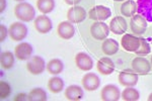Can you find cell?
I'll list each match as a JSON object with an SVG mask.
<instances>
[{"label": "cell", "mask_w": 152, "mask_h": 101, "mask_svg": "<svg viewBox=\"0 0 152 101\" xmlns=\"http://www.w3.org/2000/svg\"><path fill=\"white\" fill-rule=\"evenodd\" d=\"M14 15L19 20L23 23H29L33 19H35L36 11L35 8L28 2H19L14 7Z\"/></svg>", "instance_id": "obj_1"}, {"label": "cell", "mask_w": 152, "mask_h": 101, "mask_svg": "<svg viewBox=\"0 0 152 101\" xmlns=\"http://www.w3.org/2000/svg\"><path fill=\"white\" fill-rule=\"evenodd\" d=\"M110 28L104 21H95L90 26V34L96 41H104L110 34Z\"/></svg>", "instance_id": "obj_2"}, {"label": "cell", "mask_w": 152, "mask_h": 101, "mask_svg": "<svg viewBox=\"0 0 152 101\" xmlns=\"http://www.w3.org/2000/svg\"><path fill=\"white\" fill-rule=\"evenodd\" d=\"M9 36L12 41H20L26 38L28 36V28L23 23H13L10 24L8 28Z\"/></svg>", "instance_id": "obj_3"}, {"label": "cell", "mask_w": 152, "mask_h": 101, "mask_svg": "<svg viewBox=\"0 0 152 101\" xmlns=\"http://www.w3.org/2000/svg\"><path fill=\"white\" fill-rule=\"evenodd\" d=\"M111 15V9L104 5H95L88 11V17L94 21H104L110 18Z\"/></svg>", "instance_id": "obj_4"}, {"label": "cell", "mask_w": 152, "mask_h": 101, "mask_svg": "<svg viewBox=\"0 0 152 101\" xmlns=\"http://www.w3.org/2000/svg\"><path fill=\"white\" fill-rule=\"evenodd\" d=\"M26 69L33 75H41L46 70V63L42 57H31L26 63Z\"/></svg>", "instance_id": "obj_5"}, {"label": "cell", "mask_w": 152, "mask_h": 101, "mask_svg": "<svg viewBox=\"0 0 152 101\" xmlns=\"http://www.w3.org/2000/svg\"><path fill=\"white\" fill-rule=\"evenodd\" d=\"M130 28L132 33L136 36H141L146 31L147 28V20L141 14H135L131 17L130 20Z\"/></svg>", "instance_id": "obj_6"}, {"label": "cell", "mask_w": 152, "mask_h": 101, "mask_svg": "<svg viewBox=\"0 0 152 101\" xmlns=\"http://www.w3.org/2000/svg\"><path fill=\"white\" fill-rule=\"evenodd\" d=\"M121 46L125 51L135 53L140 47V39L131 33H126L121 39Z\"/></svg>", "instance_id": "obj_7"}, {"label": "cell", "mask_w": 152, "mask_h": 101, "mask_svg": "<svg viewBox=\"0 0 152 101\" xmlns=\"http://www.w3.org/2000/svg\"><path fill=\"white\" fill-rule=\"evenodd\" d=\"M132 69L134 72H136L139 75H146L151 71V64L147 59L143 57H136L132 61Z\"/></svg>", "instance_id": "obj_8"}, {"label": "cell", "mask_w": 152, "mask_h": 101, "mask_svg": "<svg viewBox=\"0 0 152 101\" xmlns=\"http://www.w3.org/2000/svg\"><path fill=\"white\" fill-rule=\"evenodd\" d=\"M87 12L83 7L74 5L67 11V19L72 23H80L86 18Z\"/></svg>", "instance_id": "obj_9"}, {"label": "cell", "mask_w": 152, "mask_h": 101, "mask_svg": "<svg viewBox=\"0 0 152 101\" xmlns=\"http://www.w3.org/2000/svg\"><path fill=\"white\" fill-rule=\"evenodd\" d=\"M121 97L120 89L114 84H107L102 89L100 98L104 101H118Z\"/></svg>", "instance_id": "obj_10"}, {"label": "cell", "mask_w": 152, "mask_h": 101, "mask_svg": "<svg viewBox=\"0 0 152 101\" xmlns=\"http://www.w3.org/2000/svg\"><path fill=\"white\" fill-rule=\"evenodd\" d=\"M119 83L125 87H134L138 83V74L129 70L122 71L119 74Z\"/></svg>", "instance_id": "obj_11"}, {"label": "cell", "mask_w": 152, "mask_h": 101, "mask_svg": "<svg viewBox=\"0 0 152 101\" xmlns=\"http://www.w3.org/2000/svg\"><path fill=\"white\" fill-rule=\"evenodd\" d=\"M75 64L79 70L84 71V72L90 71L94 68V61H92L91 57L88 56L86 53H83V52H80L76 55Z\"/></svg>", "instance_id": "obj_12"}, {"label": "cell", "mask_w": 152, "mask_h": 101, "mask_svg": "<svg viewBox=\"0 0 152 101\" xmlns=\"http://www.w3.org/2000/svg\"><path fill=\"white\" fill-rule=\"evenodd\" d=\"M82 87L87 91H94L99 87L100 79L96 74L87 73L81 79Z\"/></svg>", "instance_id": "obj_13"}, {"label": "cell", "mask_w": 152, "mask_h": 101, "mask_svg": "<svg viewBox=\"0 0 152 101\" xmlns=\"http://www.w3.org/2000/svg\"><path fill=\"white\" fill-rule=\"evenodd\" d=\"M110 31L115 34H124L128 28V23L124 16H115L110 23Z\"/></svg>", "instance_id": "obj_14"}, {"label": "cell", "mask_w": 152, "mask_h": 101, "mask_svg": "<svg viewBox=\"0 0 152 101\" xmlns=\"http://www.w3.org/2000/svg\"><path fill=\"white\" fill-rule=\"evenodd\" d=\"M34 25L35 28L39 31L40 33H48L51 31L53 25L52 21L46 14H42V15L37 16L34 21Z\"/></svg>", "instance_id": "obj_15"}, {"label": "cell", "mask_w": 152, "mask_h": 101, "mask_svg": "<svg viewBox=\"0 0 152 101\" xmlns=\"http://www.w3.org/2000/svg\"><path fill=\"white\" fill-rule=\"evenodd\" d=\"M137 12L152 23V0H137Z\"/></svg>", "instance_id": "obj_16"}, {"label": "cell", "mask_w": 152, "mask_h": 101, "mask_svg": "<svg viewBox=\"0 0 152 101\" xmlns=\"http://www.w3.org/2000/svg\"><path fill=\"white\" fill-rule=\"evenodd\" d=\"M57 33L61 39H70L74 36L75 28L73 26V23L70 21H62L58 24Z\"/></svg>", "instance_id": "obj_17"}, {"label": "cell", "mask_w": 152, "mask_h": 101, "mask_svg": "<svg viewBox=\"0 0 152 101\" xmlns=\"http://www.w3.org/2000/svg\"><path fill=\"white\" fill-rule=\"evenodd\" d=\"M33 54V47L28 43H20L14 49V55L20 61L29 60Z\"/></svg>", "instance_id": "obj_18"}, {"label": "cell", "mask_w": 152, "mask_h": 101, "mask_svg": "<svg viewBox=\"0 0 152 101\" xmlns=\"http://www.w3.org/2000/svg\"><path fill=\"white\" fill-rule=\"evenodd\" d=\"M96 69L102 75H111L115 71V64L111 58L104 57L97 61Z\"/></svg>", "instance_id": "obj_19"}, {"label": "cell", "mask_w": 152, "mask_h": 101, "mask_svg": "<svg viewBox=\"0 0 152 101\" xmlns=\"http://www.w3.org/2000/svg\"><path fill=\"white\" fill-rule=\"evenodd\" d=\"M64 95L67 100L70 101H77L82 99L83 97V90L81 87L77 85H70L65 89Z\"/></svg>", "instance_id": "obj_20"}, {"label": "cell", "mask_w": 152, "mask_h": 101, "mask_svg": "<svg viewBox=\"0 0 152 101\" xmlns=\"http://www.w3.org/2000/svg\"><path fill=\"white\" fill-rule=\"evenodd\" d=\"M102 50L104 55L107 56L116 55L118 51H119V43L114 39H105L102 41Z\"/></svg>", "instance_id": "obj_21"}, {"label": "cell", "mask_w": 152, "mask_h": 101, "mask_svg": "<svg viewBox=\"0 0 152 101\" xmlns=\"http://www.w3.org/2000/svg\"><path fill=\"white\" fill-rule=\"evenodd\" d=\"M137 12V3L134 0H126L121 5V13L123 16L132 17Z\"/></svg>", "instance_id": "obj_22"}, {"label": "cell", "mask_w": 152, "mask_h": 101, "mask_svg": "<svg viewBox=\"0 0 152 101\" xmlns=\"http://www.w3.org/2000/svg\"><path fill=\"white\" fill-rule=\"evenodd\" d=\"M46 69H47L48 73H50L51 75H58V74L63 72L64 65H63V62L60 59H52L51 61H49Z\"/></svg>", "instance_id": "obj_23"}, {"label": "cell", "mask_w": 152, "mask_h": 101, "mask_svg": "<svg viewBox=\"0 0 152 101\" xmlns=\"http://www.w3.org/2000/svg\"><path fill=\"white\" fill-rule=\"evenodd\" d=\"M64 88V82L60 77H52L48 81V89L52 93H60Z\"/></svg>", "instance_id": "obj_24"}, {"label": "cell", "mask_w": 152, "mask_h": 101, "mask_svg": "<svg viewBox=\"0 0 152 101\" xmlns=\"http://www.w3.org/2000/svg\"><path fill=\"white\" fill-rule=\"evenodd\" d=\"M37 7L43 14H48L55 8V0H37Z\"/></svg>", "instance_id": "obj_25"}, {"label": "cell", "mask_w": 152, "mask_h": 101, "mask_svg": "<svg viewBox=\"0 0 152 101\" xmlns=\"http://www.w3.org/2000/svg\"><path fill=\"white\" fill-rule=\"evenodd\" d=\"M14 56L11 52L6 51V52H2L1 53V67L5 70H9L14 66Z\"/></svg>", "instance_id": "obj_26"}, {"label": "cell", "mask_w": 152, "mask_h": 101, "mask_svg": "<svg viewBox=\"0 0 152 101\" xmlns=\"http://www.w3.org/2000/svg\"><path fill=\"white\" fill-rule=\"evenodd\" d=\"M121 97L125 101H137L140 98V93L133 87H127L121 93Z\"/></svg>", "instance_id": "obj_27"}, {"label": "cell", "mask_w": 152, "mask_h": 101, "mask_svg": "<svg viewBox=\"0 0 152 101\" xmlns=\"http://www.w3.org/2000/svg\"><path fill=\"white\" fill-rule=\"evenodd\" d=\"M48 99L47 92L42 88H34L28 93L29 101H46Z\"/></svg>", "instance_id": "obj_28"}, {"label": "cell", "mask_w": 152, "mask_h": 101, "mask_svg": "<svg viewBox=\"0 0 152 101\" xmlns=\"http://www.w3.org/2000/svg\"><path fill=\"white\" fill-rule=\"evenodd\" d=\"M139 39H140V47H139L138 50L135 52V54L137 56H146L148 54H150L151 48L150 45L148 44V41L143 38H139Z\"/></svg>", "instance_id": "obj_29"}, {"label": "cell", "mask_w": 152, "mask_h": 101, "mask_svg": "<svg viewBox=\"0 0 152 101\" xmlns=\"http://www.w3.org/2000/svg\"><path fill=\"white\" fill-rule=\"evenodd\" d=\"M11 93L10 85L5 81H1L0 82V99H5L8 97Z\"/></svg>", "instance_id": "obj_30"}, {"label": "cell", "mask_w": 152, "mask_h": 101, "mask_svg": "<svg viewBox=\"0 0 152 101\" xmlns=\"http://www.w3.org/2000/svg\"><path fill=\"white\" fill-rule=\"evenodd\" d=\"M0 31H1V36H0V41H1V43H3V41H5V39H6V36H7V34H9V33H8V29L6 28V26L4 25V24H1V25H0Z\"/></svg>", "instance_id": "obj_31"}, {"label": "cell", "mask_w": 152, "mask_h": 101, "mask_svg": "<svg viewBox=\"0 0 152 101\" xmlns=\"http://www.w3.org/2000/svg\"><path fill=\"white\" fill-rule=\"evenodd\" d=\"M15 101H18V100H28V96L26 94V93H20V94L16 95L15 97H14V99Z\"/></svg>", "instance_id": "obj_32"}, {"label": "cell", "mask_w": 152, "mask_h": 101, "mask_svg": "<svg viewBox=\"0 0 152 101\" xmlns=\"http://www.w3.org/2000/svg\"><path fill=\"white\" fill-rule=\"evenodd\" d=\"M81 0H64V2L68 5H77Z\"/></svg>", "instance_id": "obj_33"}, {"label": "cell", "mask_w": 152, "mask_h": 101, "mask_svg": "<svg viewBox=\"0 0 152 101\" xmlns=\"http://www.w3.org/2000/svg\"><path fill=\"white\" fill-rule=\"evenodd\" d=\"M1 1V6H0V12H3L6 8V0H0Z\"/></svg>", "instance_id": "obj_34"}, {"label": "cell", "mask_w": 152, "mask_h": 101, "mask_svg": "<svg viewBox=\"0 0 152 101\" xmlns=\"http://www.w3.org/2000/svg\"><path fill=\"white\" fill-rule=\"evenodd\" d=\"M147 100H148V101H152V93H151L150 95L148 96V98H147Z\"/></svg>", "instance_id": "obj_35"}, {"label": "cell", "mask_w": 152, "mask_h": 101, "mask_svg": "<svg viewBox=\"0 0 152 101\" xmlns=\"http://www.w3.org/2000/svg\"><path fill=\"white\" fill-rule=\"evenodd\" d=\"M15 1H18V2H23L24 0H15Z\"/></svg>", "instance_id": "obj_36"}, {"label": "cell", "mask_w": 152, "mask_h": 101, "mask_svg": "<svg viewBox=\"0 0 152 101\" xmlns=\"http://www.w3.org/2000/svg\"><path fill=\"white\" fill-rule=\"evenodd\" d=\"M114 1H125V0H114Z\"/></svg>", "instance_id": "obj_37"}, {"label": "cell", "mask_w": 152, "mask_h": 101, "mask_svg": "<svg viewBox=\"0 0 152 101\" xmlns=\"http://www.w3.org/2000/svg\"><path fill=\"white\" fill-rule=\"evenodd\" d=\"M150 64H151V67H152V57H151V60H150Z\"/></svg>", "instance_id": "obj_38"}]
</instances>
